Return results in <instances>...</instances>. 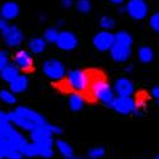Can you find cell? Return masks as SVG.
<instances>
[{"label":"cell","mask_w":159,"mask_h":159,"mask_svg":"<svg viewBox=\"0 0 159 159\" xmlns=\"http://www.w3.org/2000/svg\"><path fill=\"white\" fill-rule=\"evenodd\" d=\"M90 96L93 99L101 102L104 106H110L113 102L115 97V89L110 85V83L106 80L103 76H96L92 79V83H90Z\"/></svg>","instance_id":"6da1fadb"},{"label":"cell","mask_w":159,"mask_h":159,"mask_svg":"<svg viewBox=\"0 0 159 159\" xmlns=\"http://www.w3.org/2000/svg\"><path fill=\"white\" fill-rule=\"evenodd\" d=\"M90 75L84 70L74 69L66 74V85L74 92H79V93L87 92L90 88Z\"/></svg>","instance_id":"7a4b0ae2"},{"label":"cell","mask_w":159,"mask_h":159,"mask_svg":"<svg viewBox=\"0 0 159 159\" xmlns=\"http://www.w3.org/2000/svg\"><path fill=\"white\" fill-rule=\"evenodd\" d=\"M42 70L45 75L54 82H60L66 76V70L62 62L57 59H48L43 62Z\"/></svg>","instance_id":"3957f363"},{"label":"cell","mask_w":159,"mask_h":159,"mask_svg":"<svg viewBox=\"0 0 159 159\" xmlns=\"http://www.w3.org/2000/svg\"><path fill=\"white\" fill-rule=\"evenodd\" d=\"M52 126L54 125L45 122L43 125L36 127L33 131H31V140L33 143L43 145V147L52 148V144H54V140H52V135H54Z\"/></svg>","instance_id":"277c9868"},{"label":"cell","mask_w":159,"mask_h":159,"mask_svg":"<svg viewBox=\"0 0 159 159\" xmlns=\"http://www.w3.org/2000/svg\"><path fill=\"white\" fill-rule=\"evenodd\" d=\"M126 13L130 18L135 20H141L148 16V4L145 0H129L126 4Z\"/></svg>","instance_id":"5b68a950"},{"label":"cell","mask_w":159,"mask_h":159,"mask_svg":"<svg viewBox=\"0 0 159 159\" xmlns=\"http://www.w3.org/2000/svg\"><path fill=\"white\" fill-rule=\"evenodd\" d=\"M0 140H9L20 148V145L25 141L24 136L16 130L11 122H0Z\"/></svg>","instance_id":"8992f818"},{"label":"cell","mask_w":159,"mask_h":159,"mask_svg":"<svg viewBox=\"0 0 159 159\" xmlns=\"http://www.w3.org/2000/svg\"><path fill=\"white\" fill-rule=\"evenodd\" d=\"M115 42H116L115 34H112L110 31H106V30L98 32L93 37V46L101 52L110 51L111 47L115 45Z\"/></svg>","instance_id":"52a82bcc"},{"label":"cell","mask_w":159,"mask_h":159,"mask_svg":"<svg viewBox=\"0 0 159 159\" xmlns=\"http://www.w3.org/2000/svg\"><path fill=\"white\" fill-rule=\"evenodd\" d=\"M111 107L117 112V113H121V115H130V113H134L136 110V102L132 99L131 97H124V96H117Z\"/></svg>","instance_id":"ba28073f"},{"label":"cell","mask_w":159,"mask_h":159,"mask_svg":"<svg viewBox=\"0 0 159 159\" xmlns=\"http://www.w3.org/2000/svg\"><path fill=\"white\" fill-rule=\"evenodd\" d=\"M56 46L62 51H73L78 46V37L70 31H62L59 34Z\"/></svg>","instance_id":"9c48e42d"},{"label":"cell","mask_w":159,"mask_h":159,"mask_svg":"<svg viewBox=\"0 0 159 159\" xmlns=\"http://www.w3.org/2000/svg\"><path fill=\"white\" fill-rule=\"evenodd\" d=\"M4 41L9 47H17L22 43L23 41V33L22 31L16 27V25H9V27L2 32Z\"/></svg>","instance_id":"30bf717a"},{"label":"cell","mask_w":159,"mask_h":159,"mask_svg":"<svg viewBox=\"0 0 159 159\" xmlns=\"http://www.w3.org/2000/svg\"><path fill=\"white\" fill-rule=\"evenodd\" d=\"M16 113L22 117L24 121H27V122H31L36 126H41L45 124V120H43V117L39 115L38 112L28 108V107H18L16 110Z\"/></svg>","instance_id":"8fae6325"},{"label":"cell","mask_w":159,"mask_h":159,"mask_svg":"<svg viewBox=\"0 0 159 159\" xmlns=\"http://www.w3.org/2000/svg\"><path fill=\"white\" fill-rule=\"evenodd\" d=\"M110 55L117 62H125L131 56V47L121 45L118 42H115V45L110 50Z\"/></svg>","instance_id":"7c38bea8"},{"label":"cell","mask_w":159,"mask_h":159,"mask_svg":"<svg viewBox=\"0 0 159 159\" xmlns=\"http://www.w3.org/2000/svg\"><path fill=\"white\" fill-rule=\"evenodd\" d=\"M14 64L23 71H28L33 68V59L32 55L25 50H19L14 55Z\"/></svg>","instance_id":"4fadbf2b"},{"label":"cell","mask_w":159,"mask_h":159,"mask_svg":"<svg viewBox=\"0 0 159 159\" xmlns=\"http://www.w3.org/2000/svg\"><path fill=\"white\" fill-rule=\"evenodd\" d=\"M113 89L117 93V96H124V97H131L135 90L134 84L127 78H118L115 83Z\"/></svg>","instance_id":"5bb4252c"},{"label":"cell","mask_w":159,"mask_h":159,"mask_svg":"<svg viewBox=\"0 0 159 159\" xmlns=\"http://www.w3.org/2000/svg\"><path fill=\"white\" fill-rule=\"evenodd\" d=\"M19 5L14 2H7L2 5V9H0V16H2L3 19L5 20H11L16 19L19 16Z\"/></svg>","instance_id":"9a60e30c"},{"label":"cell","mask_w":159,"mask_h":159,"mask_svg":"<svg viewBox=\"0 0 159 159\" xmlns=\"http://www.w3.org/2000/svg\"><path fill=\"white\" fill-rule=\"evenodd\" d=\"M19 70H20V69L18 68L16 64H13V65L8 64L4 69L0 70V76H2L3 80L8 82V83L10 84L13 80H16V79L20 75V74H19Z\"/></svg>","instance_id":"2e32d148"},{"label":"cell","mask_w":159,"mask_h":159,"mask_svg":"<svg viewBox=\"0 0 159 159\" xmlns=\"http://www.w3.org/2000/svg\"><path fill=\"white\" fill-rule=\"evenodd\" d=\"M19 150L22 152V154H23L24 157H30V158L37 157V155H39V144L33 143V141H32V143H28L27 140H25V141L20 145Z\"/></svg>","instance_id":"e0dca14e"},{"label":"cell","mask_w":159,"mask_h":159,"mask_svg":"<svg viewBox=\"0 0 159 159\" xmlns=\"http://www.w3.org/2000/svg\"><path fill=\"white\" fill-rule=\"evenodd\" d=\"M68 103H69V107L71 111L78 112L84 107V97L79 93V92H74V93H71L69 96Z\"/></svg>","instance_id":"ac0fdd59"},{"label":"cell","mask_w":159,"mask_h":159,"mask_svg":"<svg viewBox=\"0 0 159 159\" xmlns=\"http://www.w3.org/2000/svg\"><path fill=\"white\" fill-rule=\"evenodd\" d=\"M46 46H47V41L41 37H34L30 39L28 42V48L32 54H41V52L46 50Z\"/></svg>","instance_id":"d6986e66"},{"label":"cell","mask_w":159,"mask_h":159,"mask_svg":"<svg viewBox=\"0 0 159 159\" xmlns=\"http://www.w3.org/2000/svg\"><path fill=\"white\" fill-rule=\"evenodd\" d=\"M10 90L14 93H23V92L28 88V78L27 75H19L16 80L10 83Z\"/></svg>","instance_id":"ffe728a7"},{"label":"cell","mask_w":159,"mask_h":159,"mask_svg":"<svg viewBox=\"0 0 159 159\" xmlns=\"http://www.w3.org/2000/svg\"><path fill=\"white\" fill-rule=\"evenodd\" d=\"M138 57L141 62L144 64H149L154 60V51L149 46H141L138 50Z\"/></svg>","instance_id":"44dd1931"},{"label":"cell","mask_w":159,"mask_h":159,"mask_svg":"<svg viewBox=\"0 0 159 159\" xmlns=\"http://www.w3.org/2000/svg\"><path fill=\"white\" fill-rule=\"evenodd\" d=\"M56 148L59 150V153L66 159V158H70L74 155V150L70 147L69 143H66L65 140H57L56 141Z\"/></svg>","instance_id":"7402d4cb"},{"label":"cell","mask_w":159,"mask_h":159,"mask_svg":"<svg viewBox=\"0 0 159 159\" xmlns=\"http://www.w3.org/2000/svg\"><path fill=\"white\" fill-rule=\"evenodd\" d=\"M115 37H116V42L121 43V45H125V46H129V47H131L132 42H134V39H132V36H131L129 32H126V31L117 32V33L115 34Z\"/></svg>","instance_id":"603a6c76"},{"label":"cell","mask_w":159,"mask_h":159,"mask_svg":"<svg viewBox=\"0 0 159 159\" xmlns=\"http://www.w3.org/2000/svg\"><path fill=\"white\" fill-rule=\"evenodd\" d=\"M59 34H60V32H59L55 27H50V28H47V30L43 32V38L46 39L47 42L56 43L57 38H59Z\"/></svg>","instance_id":"cb8c5ba5"},{"label":"cell","mask_w":159,"mask_h":159,"mask_svg":"<svg viewBox=\"0 0 159 159\" xmlns=\"http://www.w3.org/2000/svg\"><path fill=\"white\" fill-rule=\"evenodd\" d=\"M0 99H2L4 103H7V104H14L16 101H17L14 92L5 90V89H3L2 92H0Z\"/></svg>","instance_id":"d4e9b609"},{"label":"cell","mask_w":159,"mask_h":159,"mask_svg":"<svg viewBox=\"0 0 159 159\" xmlns=\"http://www.w3.org/2000/svg\"><path fill=\"white\" fill-rule=\"evenodd\" d=\"M99 25L102 27V30L111 31V30L115 27V19H113L112 17L104 16V17L101 18V20H99Z\"/></svg>","instance_id":"484cf974"},{"label":"cell","mask_w":159,"mask_h":159,"mask_svg":"<svg viewBox=\"0 0 159 159\" xmlns=\"http://www.w3.org/2000/svg\"><path fill=\"white\" fill-rule=\"evenodd\" d=\"M104 153H106L104 148H102V147H94V148L89 149L88 157H89L90 159H99L101 157L104 155Z\"/></svg>","instance_id":"4316f807"},{"label":"cell","mask_w":159,"mask_h":159,"mask_svg":"<svg viewBox=\"0 0 159 159\" xmlns=\"http://www.w3.org/2000/svg\"><path fill=\"white\" fill-rule=\"evenodd\" d=\"M75 5H76V10L80 13H88L92 9V4L89 0H78Z\"/></svg>","instance_id":"83f0119b"},{"label":"cell","mask_w":159,"mask_h":159,"mask_svg":"<svg viewBox=\"0 0 159 159\" xmlns=\"http://www.w3.org/2000/svg\"><path fill=\"white\" fill-rule=\"evenodd\" d=\"M149 27L154 31L159 33V11L154 13V14L149 18Z\"/></svg>","instance_id":"f1b7e54d"},{"label":"cell","mask_w":159,"mask_h":159,"mask_svg":"<svg viewBox=\"0 0 159 159\" xmlns=\"http://www.w3.org/2000/svg\"><path fill=\"white\" fill-rule=\"evenodd\" d=\"M9 64V59H8V54L5 51H2L0 52V70L4 69L5 66Z\"/></svg>","instance_id":"f546056e"},{"label":"cell","mask_w":159,"mask_h":159,"mask_svg":"<svg viewBox=\"0 0 159 159\" xmlns=\"http://www.w3.org/2000/svg\"><path fill=\"white\" fill-rule=\"evenodd\" d=\"M23 157H24V155L22 154L20 150H11V152H9V153L5 155L7 159H22Z\"/></svg>","instance_id":"4dcf8cb0"},{"label":"cell","mask_w":159,"mask_h":159,"mask_svg":"<svg viewBox=\"0 0 159 159\" xmlns=\"http://www.w3.org/2000/svg\"><path fill=\"white\" fill-rule=\"evenodd\" d=\"M73 4H74L73 0H61V5H62V8H65V9L71 8Z\"/></svg>","instance_id":"1f68e13d"},{"label":"cell","mask_w":159,"mask_h":159,"mask_svg":"<svg viewBox=\"0 0 159 159\" xmlns=\"http://www.w3.org/2000/svg\"><path fill=\"white\" fill-rule=\"evenodd\" d=\"M9 27V25H8V20H5V19H3L2 18V20H0V31H5L7 28Z\"/></svg>","instance_id":"d6a6232c"},{"label":"cell","mask_w":159,"mask_h":159,"mask_svg":"<svg viewBox=\"0 0 159 159\" xmlns=\"http://www.w3.org/2000/svg\"><path fill=\"white\" fill-rule=\"evenodd\" d=\"M150 93H152V96L158 101V99H159V87H154V88L152 89Z\"/></svg>","instance_id":"836d02e7"},{"label":"cell","mask_w":159,"mask_h":159,"mask_svg":"<svg viewBox=\"0 0 159 159\" xmlns=\"http://www.w3.org/2000/svg\"><path fill=\"white\" fill-rule=\"evenodd\" d=\"M144 106H145V101L144 99H139L136 102V108H143Z\"/></svg>","instance_id":"e575fe53"},{"label":"cell","mask_w":159,"mask_h":159,"mask_svg":"<svg viewBox=\"0 0 159 159\" xmlns=\"http://www.w3.org/2000/svg\"><path fill=\"white\" fill-rule=\"evenodd\" d=\"M52 131H54V134H56V135H59V134H61V129L59 127V126H52Z\"/></svg>","instance_id":"d590c367"},{"label":"cell","mask_w":159,"mask_h":159,"mask_svg":"<svg viewBox=\"0 0 159 159\" xmlns=\"http://www.w3.org/2000/svg\"><path fill=\"white\" fill-rule=\"evenodd\" d=\"M108 2H111L112 4H116V5H121L125 0H108Z\"/></svg>","instance_id":"8d00e7d4"},{"label":"cell","mask_w":159,"mask_h":159,"mask_svg":"<svg viewBox=\"0 0 159 159\" xmlns=\"http://www.w3.org/2000/svg\"><path fill=\"white\" fill-rule=\"evenodd\" d=\"M125 70H126L127 73H130V71H132V66H127V68H126Z\"/></svg>","instance_id":"74e56055"},{"label":"cell","mask_w":159,"mask_h":159,"mask_svg":"<svg viewBox=\"0 0 159 159\" xmlns=\"http://www.w3.org/2000/svg\"><path fill=\"white\" fill-rule=\"evenodd\" d=\"M66 159H78L75 155H73V157H70V158H66Z\"/></svg>","instance_id":"f35d334b"},{"label":"cell","mask_w":159,"mask_h":159,"mask_svg":"<svg viewBox=\"0 0 159 159\" xmlns=\"http://www.w3.org/2000/svg\"><path fill=\"white\" fill-rule=\"evenodd\" d=\"M155 159H159V153H158V154L155 155Z\"/></svg>","instance_id":"ab89813d"},{"label":"cell","mask_w":159,"mask_h":159,"mask_svg":"<svg viewBox=\"0 0 159 159\" xmlns=\"http://www.w3.org/2000/svg\"><path fill=\"white\" fill-rule=\"evenodd\" d=\"M157 103H158V106H159V99H158V101H157Z\"/></svg>","instance_id":"60d3db41"}]
</instances>
